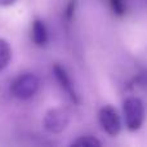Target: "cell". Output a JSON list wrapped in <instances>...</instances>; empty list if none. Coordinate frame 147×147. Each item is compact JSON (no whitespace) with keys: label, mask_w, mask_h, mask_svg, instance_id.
<instances>
[{"label":"cell","mask_w":147,"mask_h":147,"mask_svg":"<svg viewBox=\"0 0 147 147\" xmlns=\"http://www.w3.org/2000/svg\"><path fill=\"white\" fill-rule=\"evenodd\" d=\"M31 40L36 47H40V48H43L48 44V30H47L45 23L39 18L34 20L32 25H31Z\"/></svg>","instance_id":"cell-6"},{"label":"cell","mask_w":147,"mask_h":147,"mask_svg":"<svg viewBox=\"0 0 147 147\" xmlns=\"http://www.w3.org/2000/svg\"><path fill=\"white\" fill-rule=\"evenodd\" d=\"M12 59V48L5 39L0 38V71L9 65Z\"/></svg>","instance_id":"cell-7"},{"label":"cell","mask_w":147,"mask_h":147,"mask_svg":"<svg viewBox=\"0 0 147 147\" xmlns=\"http://www.w3.org/2000/svg\"><path fill=\"white\" fill-rule=\"evenodd\" d=\"M16 3V0H0V7L5 8V7H10Z\"/></svg>","instance_id":"cell-10"},{"label":"cell","mask_w":147,"mask_h":147,"mask_svg":"<svg viewBox=\"0 0 147 147\" xmlns=\"http://www.w3.org/2000/svg\"><path fill=\"white\" fill-rule=\"evenodd\" d=\"M102 143L93 136H81L78 140H75L71 143V146H79V147H99Z\"/></svg>","instance_id":"cell-8"},{"label":"cell","mask_w":147,"mask_h":147,"mask_svg":"<svg viewBox=\"0 0 147 147\" xmlns=\"http://www.w3.org/2000/svg\"><path fill=\"white\" fill-rule=\"evenodd\" d=\"M98 120L102 129L109 136H112V137L117 136L121 130V120H120L119 114H117L116 109H114L110 105L103 106L99 110Z\"/></svg>","instance_id":"cell-4"},{"label":"cell","mask_w":147,"mask_h":147,"mask_svg":"<svg viewBox=\"0 0 147 147\" xmlns=\"http://www.w3.org/2000/svg\"><path fill=\"white\" fill-rule=\"evenodd\" d=\"M53 74H54V76H56L57 81L59 83V85L62 86V89L70 96V98H71L75 103H79V96L75 92V88H74V85H72V81H71V79H70V76L67 75L66 70H65L61 65L56 63L53 66Z\"/></svg>","instance_id":"cell-5"},{"label":"cell","mask_w":147,"mask_h":147,"mask_svg":"<svg viewBox=\"0 0 147 147\" xmlns=\"http://www.w3.org/2000/svg\"><path fill=\"white\" fill-rule=\"evenodd\" d=\"M110 5H111L112 12L116 16L121 17V16L125 14V10H127V5H125L124 0H109Z\"/></svg>","instance_id":"cell-9"},{"label":"cell","mask_w":147,"mask_h":147,"mask_svg":"<svg viewBox=\"0 0 147 147\" xmlns=\"http://www.w3.org/2000/svg\"><path fill=\"white\" fill-rule=\"evenodd\" d=\"M125 127L130 132H136L143 125L146 117V109L142 99L137 97H129L123 103Z\"/></svg>","instance_id":"cell-1"},{"label":"cell","mask_w":147,"mask_h":147,"mask_svg":"<svg viewBox=\"0 0 147 147\" xmlns=\"http://www.w3.org/2000/svg\"><path fill=\"white\" fill-rule=\"evenodd\" d=\"M70 124V112L63 107H53L44 115L43 127L48 133L59 134Z\"/></svg>","instance_id":"cell-3"},{"label":"cell","mask_w":147,"mask_h":147,"mask_svg":"<svg viewBox=\"0 0 147 147\" xmlns=\"http://www.w3.org/2000/svg\"><path fill=\"white\" fill-rule=\"evenodd\" d=\"M40 81L35 74L26 72L21 74L18 78L13 80L10 85V92L12 94L18 99H30L38 93Z\"/></svg>","instance_id":"cell-2"}]
</instances>
